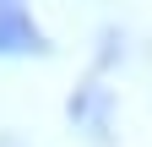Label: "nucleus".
<instances>
[{
    "label": "nucleus",
    "mask_w": 152,
    "mask_h": 147,
    "mask_svg": "<svg viewBox=\"0 0 152 147\" xmlns=\"http://www.w3.org/2000/svg\"><path fill=\"white\" fill-rule=\"evenodd\" d=\"M65 109H71V120H76V131H87L92 142H109V131H114V93H109L103 82L76 87Z\"/></svg>",
    "instance_id": "nucleus-1"
},
{
    "label": "nucleus",
    "mask_w": 152,
    "mask_h": 147,
    "mask_svg": "<svg viewBox=\"0 0 152 147\" xmlns=\"http://www.w3.org/2000/svg\"><path fill=\"white\" fill-rule=\"evenodd\" d=\"M44 27L33 22L27 0H0V54H44Z\"/></svg>",
    "instance_id": "nucleus-2"
}]
</instances>
